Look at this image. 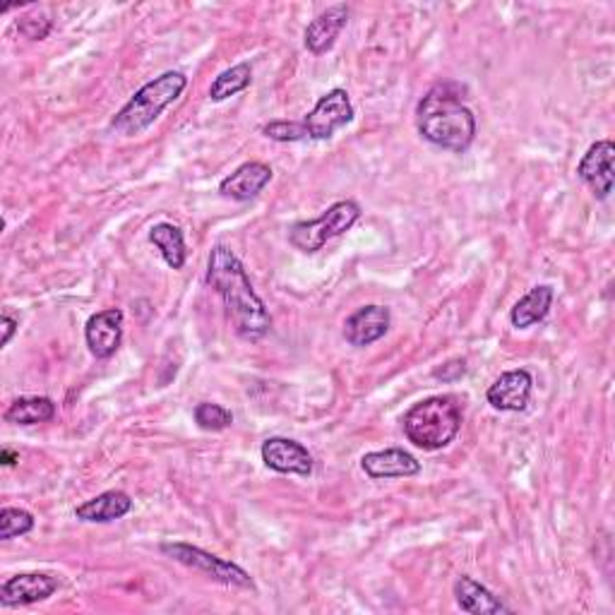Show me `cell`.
Returning a JSON list of instances; mask_svg holds the SVG:
<instances>
[{
	"label": "cell",
	"mask_w": 615,
	"mask_h": 615,
	"mask_svg": "<svg viewBox=\"0 0 615 615\" xmlns=\"http://www.w3.org/2000/svg\"><path fill=\"white\" fill-rule=\"evenodd\" d=\"M363 472L380 481V478H407L417 476L421 472V462L417 457L399 450V447H389V450L368 452L361 460Z\"/></svg>",
	"instance_id": "2e32d148"
},
{
	"label": "cell",
	"mask_w": 615,
	"mask_h": 615,
	"mask_svg": "<svg viewBox=\"0 0 615 615\" xmlns=\"http://www.w3.org/2000/svg\"><path fill=\"white\" fill-rule=\"evenodd\" d=\"M454 597L460 608L474 615H494V613H512L508 603H502L494 591H488L476 579L462 575L454 581Z\"/></svg>",
	"instance_id": "ac0fdd59"
},
{
	"label": "cell",
	"mask_w": 615,
	"mask_h": 615,
	"mask_svg": "<svg viewBox=\"0 0 615 615\" xmlns=\"http://www.w3.org/2000/svg\"><path fill=\"white\" fill-rule=\"evenodd\" d=\"M262 462L267 469L277 474H296L310 476L312 474V454L304 445L291 438H267L262 443Z\"/></svg>",
	"instance_id": "30bf717a"
},
{
	"label": "cell",
	"mask_w": 615,
	"mask_h": 615,
	"mask_svg": "<svg viewBox=\"0 0 615 615\" xmlns=\"http://www.w3.org/2000/svg\"><path fill=\"white\" fill-rule=\"evenodd\" d=\"M162 553L169 555L171 561L181 563L185 567H193L197 573H203L212 579L221 581V585H233V587H243L251 589L253 587V577L245 573L243 567H239L236 563L223 561L219 555H212L203 548L190 546L183 541H174V543H162Z\"/></svg>",
	"instance_id": "8992f818"
},
{
	"label": "cell",
	"mask_w": 615,
	"mask_h": 615,
	"mask_svg": "<svg viewBox=\"0 0 615 615\" xmlns=\"http://www.w3.org/2000/svg\"><path fill=\"white\" fill-rule=\"evenodd\" d=\"M251 85H253V65L239 63L215 77V82L209 87V99L212 102H227V99L245 92Z\"/></svg>",
	"instance_id": "7402d4cb"
},
{
	"label": "cell",
	"mask_w": 615,
	"mask_h": 615,
	"mask_svg": "<svg viewBox=\"0 0 615 615\" xmlns=\"http://www.w3.org/2000/svg\"><path fill=\"white\" fill-rule=\"evenodd\" d=\"M462 85L438 82L428 89L417 108L421 138L454 154L466 152L476 138V118L462 104Z\"/></svg>",
	"instance_id": "7a4b0ae2"
},
{
	"label": "cell",
	"mask_w": 615,
	"mask_h": 615,
	"mask_svg": "<svg viewBox=\"0 0 615 615\" xmlns=\"http://www.w3.org/2000/svg\"><path fill=\"white\" fill-rule=\"evenodd\" d=\"M462 421V409L450 395L423 399L419 405H413L405 413V419H401L407 440L428 452L443 450V447L450 445L457 438V433H460Z\"/></svg>",
	"instance_id": "3957f363"
},
{
	"label": "cell",
	"mask_w": 615,
	"mask_h": 615,
	"mask_svg": "<svg viewBox=\"0 0 615 615\" xmlns=\"http://www.w3.org/2000/svg\"><path fill=\"white\" fill-rule=\"evenodd\" d=\"M531 389H534L531 373L524 371V368H517V371L502 373L496 383L488 387L486 399L496 411H524L529 405Z\"/></svg>",
	"instance_id": "7c38bea8"
},
{
	"label": "cell",
	"mask_w": 615,
	"mask_h": 615,
	"mask_svg": "<svg viewBox=\"0 0 615 615\" xmlns=\"http://www.w3.org/2000/svg\"><path fill=\"white\" fill-rule=\"evenodd\" d=\"M61 581L47 573H22L3 581L0 587V606L17 608L29 606V603L47 601L59 591Z\"/></svg>",
	"instance_id": "9c48e42d"
},
{
	"label": "cell",
	"mask_w": 615,
	"mask_h": 615,
	"mask_svg": "<svg viewBox=\"0 0 615 615\" xmlns=\"http://www.w3.org/2000/svg\"><path fill=\"white\" fill-rule=\"evenodd\" d=\"M553 289L551 286H534L529 294H524L517 304H514V308L510 310V322H512V328H517V330H527L531 325H536V322H541L546 320L548 312H551V306H553Z\"/></svg>",
	"instance_id": "d6986e66"
},
{
	"label": "cell",
	"mask_w": 615,
	"mask_h": 615,
	"mask_svg": "<svg viewBox=\"0 0 615 615\" xmlns=\"http://www.w3.org/2000/svg\"><path fill=\"white\" fill-rule=\"evenodd\" d=\"M185 87L188 77L178 71H169L154 77L152 82L138 89L136 97L118 111L114 120H111V128L123 138L140 136L142 130H148L152 123L164 114V108H169L176 99L183 94Z\"/></svg>",
	"instance_id": "277c9868"
},
{
	"label": "cell",
	"mask_w": 615,
	"mask_h": 615,
	"mask_svg": "<svg viewBox=\"0 0 615 615\" xmlns=\"http://www.w3.org/2000/svg\"><path fill=\"white\" fill-rule=\"evenodd\" d=\"M272 169L262 162H248L239 166L231 176L219 183V193L236 203H248L255 195H260L265 185L272 181Z\"/></svg>",
	"instance_id": "5bb4252c"
},
{
	"label": "cell",
	"mask_w": 615,
	"mask_h": 615,
	"mask_svg": "<svg viewBox=\"0 0 615 615\" xmlns=\"http://www.w3.org/2000/svg\"><path fill=\"white\" fill-rule=\"evenodd\" d=\"M464 373H466V363L460 361V359L445 363L443 368H435V371H433V375L438 380H445V383H452V380L462 377Z\"/></svg>",
	"instance_id": "4316f807"
},
{
	"label": "cell",
	"mask_w": 615,
	"mask_h": 615,
	"mask_svg": "<svg viewBox=\"0 0 615 615\" xmlns=\"http://www.w3.org/2000/svg\"><path fill=\"white\" fill-rule=\"evenodd\" d=\"M35 529V514L22 508H3L0 510V539L10 541L15 536H25Z\"/></svg>",
	"instance_id": "603a6c76"
},
{
	"label": "cell",
	"mask_w": 615,
	"mask_h": 615,
	"mask_svg": "<svg viewBox=\"0 0 615 615\" xmlns=\"http://www.w3.org/2000/svg\"><path fill=\"white\" fill-rule=\"evenodd\" d=\"M346 22H349V5L337 3V5H330L325 13H320L316 20L310 22L308 29H306V49L316 55L328 53L337 37L342 35V29L346 27Z\"/></svg>",
	"instance_id": "9a60e30c"
},
{
	"label": "cell",
	"mask_w": 615,
	"mask_h": 615,
	"mask_svg": "<svg viewBox=\"0 0 615 615\" xmlns=\"http://www.w3.org/2000/svg\"><path fill=\"white\" fill-rule=\"evenodd\" d=\"M85 339L97 359H111L123 342V310L106 308L94 312L85 325Z\"/></svg>",
	"instance_id": "8fae6325"
},
{
	"label": "cell",
	"mask_w": 615,
	"mask_h": 615,
	"mask_svg": "<svg viewBox=\"0 0 615 615\" xmlns=\"http://www.w3.org/2000/svg\"><path fill=\"white\" fill-rule=\"evenodd\" d=\"M613 162H615V144L611 140H599L591 144L577 166V176L591 188V193H594L597 200H606L613 193V183H615Z\"/></svg>",
	"instance_id": "ba28073f"
},
{
	"label": "cell",
	"mask_w": 615,
	"mask_h": 615,
	"mask_svg": "<svg viewBox=\"0 0 615 615\" xmlns=\"http://www.w3.org/2000/svg\"><path fill=\"white\" fill-rule=\"evenodd\" d=\"M17 325L20 322L10 316V312L5 310L3 312V328H5V334H3V346H8L10 344V339H13V334H15V330H17Z\"/></svg>",
	"instance_id": "83f0119b"
},
{
	"label": "cell",
	"mask_w": 615,
	"mask_h": 615,
	"mask_svg": "<svg viewBox=\"0 0 615 615\" xmlns=\"http://www.w3.org/2000/svg\"><path fill=\"white\" fill-rule=\"evenodd\" d=\"M359 217L361 207L356 205L354 200H339V203L328 207V212H322L318 219L296 221L294 227L289 229V243L300 253L312 255L325 248L328 241L349 231L354 223L359 221Z\"/></svg>",
	"instance_id": "5b68a950"
},
{
	"label": "cell",
	"mask_w": 615,
	"mask_h": 615,
	"mask_svg": "<svg viewBox=\"0 0 615 615\" xmlns=\"http://www.w3.org/2000/svg\"><path fill=\"white\" fill-rule=\"evenodd\" d=\"M207 284L217 291L227 308L233 332L245 342H257L272 330V316L255 294L243 262L227 245H215L207 260Z\"/></svg>",
	"instance_id": "6da1fadb"
},
{
	"label": "cell",
	"mask_w": 615,
	"mask_h": 615,
	"mask_svg": "<svg viewBox=\"0 0 615 615\" xmlns=\"http://www.w3.org/2000/svg\"><path fill=\"white\" fill-rule=\"evenodd\" d=\"M55 417V405L49 397H20L5 411V421L13 426H39Z\"/></svg>",
	"instance_id": "ffe728a7"
},
{
	"label": "cell",
	"mask_w": 615,
	"mask_h": 615,
	"mask_svg": "<svg viewBox=\"0 0 615 615\" xmlns=\"http://www.w3.org/2000/svg\"><path fill=\"white\" fill-rule=\"evenodd\" d=\"M389 325H393V316L385 306H363L346 318L344 322V337L356 349L371 346L377 339H383Z\"/></svg>",
	"instance_id": "4fadbf2b"
},
{
	"label": "cell",
	"mask_w": 615,
	"mask_h": 615,
	"mask_svg": "<svg viewBox=\"0 0 615 615\" xmlns=\"http://www.w3.org/2000/svg\"><path fill=\"white\" fill-rule=\"evenodd\" d=\"M150 243H154L159 248L164 262L171 267V270H183L185 265V241L183 231L174 227V223H154L150 229Z\"/></svg>",
	"instance_id": "44dd1931"
},
{
	"label": "cell",
	"mask_w": 615,
	"mask_h": 615,
	"mask_svg": "<svg viewBox=\"0 0 615 615\" xmlns=\"http://www.w3.org/2000/svg\"><path fill=\"white\" fill-rule=\"evenodd\" d=\"M193 417H195L197 426L203 428V431H207V433L227 431L233 423L231 411L223 409L221 405H215V401H203V405H197Z\"/></svg>",
	"instance_id": "cb8c5ba5"
},
{
	"label": "cell",
	"mask_w": 615,
	"mask_h": 615,
	"mask_svg": "<svg viewBox=\"0 0 615 615\" xmlns=\"http://www.w3.org/2000/svg\"><path fill=\"white\" fill-rule=\"evenodd\" d=\"M130 510H132V498L128 494H123V490H106V494L77 505L75 517L92 524H106L126 517Z\"/></svg>",
	"instance_id": "e0dca14e"
},
{
	"label": "cell",
	"mask_w": 615,
	"mask_h": 615,
	"mask_svg": "<svg viewBox=\"0 0 615 615\" xmlns=\"http://www.w3.org/2000/svg\"><path fill=\"white\" fill-rule=\"evenodd\" d=\"M262 132L267 138L277 140V142H300L308 138V130L304 123H296V120H272V123H267Z\"/></svg>",
	"instance_id": "d4e9b609"
},
{
	"label": "cell",
	"mask_w": 615,
	"mask_h": 615,
	"mask_svg": "<svg viewBox=\"0 0 615 615\" xmlns=\"http://www.w3.org/2000/svg\"><path fill=\"white\" fill-rule=\"evenodd\" d=\"M354 120V106L346 89H332L325 97H320L316 108L306 116L304 126L310 140H330L334 132L349 126Z\"/></svg>",
	"instance_id": "52a82bcc"
},
{
	"label": "cell",
	"mask_w": 615,
	"mask_h": 615,
	"mask_svg": "<svg viewBox=\"0 0 615 615\" xmlns=\"http://www.w3.org/2000/svg\"><path fill=\"white\" fill-rule=\"evenodd\" d=\"M0 462H3L5 466H15L20 462V454L13 450H3L0 452Z\"/></svg>",
	"instance_id": "f1b7e54d"
},
{
	"label": "cell",
	"mask_w": 615,
	"mask_h": 615,
	"mask_svg": "<svg viewBox=\"0 0 615 615\" xmlns=\"http://www.w3.org/2000/svg\"><path fill=\"white\" fill-rule=\"evenodd\" d=\"M17 29H20L22 37H27L31 41H41V39H47L51 35L53 22L47 15H39V17L27 15V17H22L17 22Z\"/></svg>",
	"instance_id": "484cf974"
}]
</instances>
